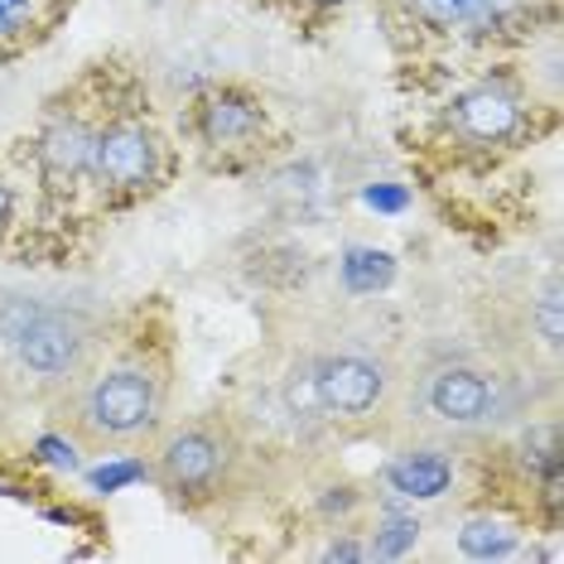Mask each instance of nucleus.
Returning <instances> with one entry per match:
<instances>
[{
    "instance_id": "f257e3e1",
    "label": "nucleus",
    "mask_w": 564,
    "mask_h": 564,
    "mask_svg": "<svg viewBox=\"0 0 564 564\" xmlns=\"http://www.w3.org/2000/svg\"><path fill=\"white\" fill-rule=\"evenodd\" d=\"M531 387L511 371H497L464 352L430 357L415 377L401 371L391 420H405L415 434L434 440H468V434L497 430L517 415H531Z\"/></svg>"
},
{
    "instance_id": "f03ea898",
    "label": "nucleus",
    "mask_w": 564,
    "mask_h": 564,
    "mask_svg": "<svg viewBox=\"0 0 564 564\" xmlns=\"http://www.w3.org/2000/svg\"><path fill=\"white\" fill-rule=\"evenodd\" d=\"M101 314L83 300L6 294L0 300V348L40 391H68L101 362Z\"/></svg>"
},
{
    "instance_id": "7ed1b4c3",
    "label": "nucleus",
    "mask_w": 564,
    "mask_h": 564,
    "mask_svg": "<svg viewBox=\"0 0 564 564\" xmlns=\"http://www.w3.org/2000/svg\"><path fill=\"white\" fill-rule=\"evenodd\" d=\"M164 425V377L145 357L97 362L68 387V430L87 448H131Z\"/></svg>"
},
{
    "instance_id": "20e7f679",
    "label": "nucleus",
    "mask_w": 564,
    "mask_h": 564,
    "mask_svg": "<svg viewBox=\"0 0 564 564\" xmlns=\"http://www.w3.org/2000/svg\"><path fill=\"white\" fill-rule=\"evenodd\" d=\"M314 381V401L324 410V425H367L391 420L401 395V367L371 343H333V348L304 352Z\"/></svg>"
},
{
    "instance_id": "39448f33",
    "label": "nucleus",
    "mask_w": 564,
    "mask_h": 564,
    "mask_svg": "<svg viewBox=\"0 0 564 564\" xmlns=\"http://www.w3.org/2000/svg\"><path fill=\"white\" fill-rule=\"evenodd\" d=\"M237 468V434L223 420L174 425L155 448V482L174 502H208Z\"/></svg>"
},
{
    "instance_id": "423d86ee",
    "label": "nucleus",
    "mask_w": 564,
    "mask_h": 564,
    "mask_svg": "<svg viewBox=\"0 0 564 564\" xmlns=\"http://www.w3.org/2000/svg\"><path fill=\"white\" fill-rule=\"evenodd\" d=\"M107 194H140L155 184L160 174V140L145 131L140 121H111L107 131L93 140V170Z\"/></svg>"
},
{
    "instance_id": "0eeeda50",
    "label": "nucleus",
    "mask_w": 564,
    "mask_h": 564,
    "mask_svg": "<svg viewBox=\"0 0 564 564\" xmlns=\"http://www.w3.org/2000/svg\"><path fill=\"white\" fill-rule=\"evenodd\" d=\"M521 97L502 83H482V87H468L448 101V131L468 145H507L511 135L521 131Z\"/></svg>"
},
{
    "instance_id": "6e6552de",
    "label": "nucleus",
    "mask_w": 564,
    "mask_h": 564,
    "mask_svg": "<svg viewBox=\"0 0 564 564\" xmlns=\"http://www.w3.org/2000/svg\"><path fill=\"white\" fill-rule=\"evenodd\" d=\"M265 131V111L241 93H208L198 107V135L213 150H247Z\"/></svg>"
},
{
    "instance_id": "1a4fd4ad",
    "label": "nucleus",
    "mask_w": 564,
    "mask_h": 564,
    "mask_svg": "<svg viewBox=\"0 0 564 564\" xmlns=\"http://www.w3.org/2000/svg\"><path fill=\"white\" fill-rule=\"evenodd\" d=\"M93 140L97 131H87L78 117H54L48 131L40 135V164L54 188H68L93 170Z\"/></svg>"
},
{
    "instance_id": "9d476101",
    "label": "nucleus",
    "mask_w": 564,
    "mask_h": 564,
    "mask_svg": "<svg viewBox=\"0 0 564 564\" xmlns=\"http://www.w3.org/2000/svg\"><path fill=\"white\" fill-rule=\"evenodd\" d=\"M387 482L401 497H420V502H430V497L448 492V482H454V464H448L444 448H405V454L391 458Z\"/></svg>"
},
{
    "instance_id": "9b49d317",
    "label": "nucleus",
    "mask_w": 564,
    "mask_h": 564,
    "mask_svg": "<svg viewBox=\"0 0 564 564\" xmlns=\"http://www.w3.org/2000/svg\"><path fill=\"white\" fill-rule=\"evenodd\" d=\"M517 0H405V10L430 30H487Z\"/></svg>"
},
{
    "instance_id": "f8f14e48",
    "label": "nucleus",
    "mask_w": 564,
    "mask_h": 564,
    "mask_svg": "<svg viewBox=\"0 0 564 564\" xmlns=\"http://www.w3.org/2000/svg\"><path fill=\"white\" fill-rule=\"evenodd\" d=\"M525 328H531V338H541L545 357L555 362L560 343H564V285H560L555 265L545 271L541 290H531V304H525Z\"/></svg>"
},
{
    "instance_id": "ddd939ff",
    "label": "nucleus",
    "mask_w": 564,
    "mask_h": 564,
    "mask_svg": "<svg viewBox=\"0 0 564 564\" xmlns=\"http://www.w3.org/2000/svg\"><path fill=\"white\" fill-rule=\"evenodd\" d=\"M458 545H464V555H473V560H502V555H511V545H517V531H511L507 521L473 517V521H464V531H458Z\"/></svg>"
},
{
    "instance_id": "4468645a",
    "label": "nucleus",
    "mask_w": 564,
    "mask_h": 564,
    "mask_svg": "<svg viewBox=\"0 0 564 564\" xmlns=\"http://www.w3.org/2000/svg\"><path fill=\"white\" fill-rule=\"evenodd\" d=\"M40 15V0H0V40H15Z\"/></svg>"
},
{
    "instance_id": "2eb2a0df",
    "label": "nucleus",
    "mask_w": 564,
    "mask_h": 564,
    "mask_svg": "<svg viewBox=\"0 0 564 564\" xmlns=\"http://www.w3.org/2000/svg\"><path fill=\"white\" fill-rule=\"evenodd\" d=\"M6 223H10V188L0 184V227H6Z\"/></svg>"
},
{
    "instance_id": "dca6fc26",
    "label": "nucleus",
    "mask_w": 564,
    "mask_h": 564,
    "mask_svg": "<svg viewBox=\"0 0 564 564\" xmlns=\"http://www.w3.org/2000/svg\"><path fill=\"white\" fill-rule=\"evenodd\" d=\"M314 6H343V0H314Z\"/></svg>"
}]
</instances>
